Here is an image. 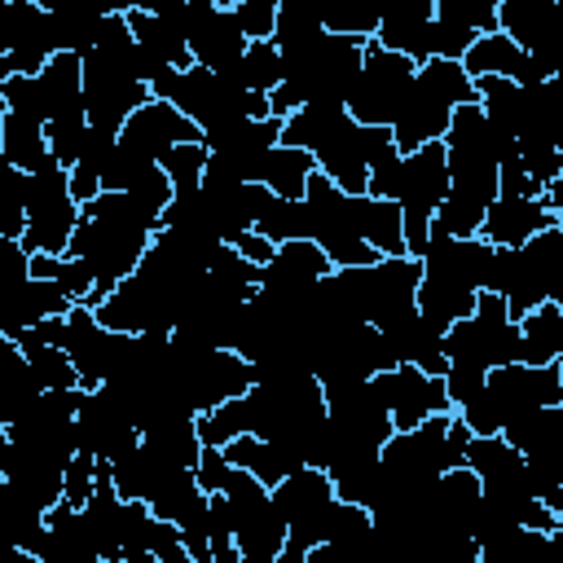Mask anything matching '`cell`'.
Wrapping results in <instances>:
<instances>
[{"mask_svg":"<svg viewBox=\"0 0 563 563\" xmlns=\"http://www.w3.org/2000/svg\"><path fill=\"white\" fill-rule=\"evenodd\" d=\"M18 352L26 356V365H31V374H35V387H40V391H70V387H79L75 365H70V356H66L62 347L18 343Z\"/></svg>","mask_w":563,"mask_h":563,"instance_id":"34","label":"cell"},{"mask_svg":"<svg viewBox=\"0 0 563 563\" xmlns=\"http://www.w3.org/2000/svg\"><path fill=\"white\" fill-rule=\"evenodd\" d=\"M158 167H163V176L172 180V194H189V189L202 185L207 145H202V141H194V145H176V150H167V154L158 158Z\"/></svg>","mask_w":563,"mask_h":563,"instance_id":"38","label":"cell"},{"mask_svg":"<svg viewBox=\"0 0 563 563\" xmlns=\"http://www.w3.org/2000/svg\"><path fill=\"white\" fill-rule=\"evenodd\" d=\"M220 79H229V84L242 88V92H260V97H268V92L282 84V57H277V48H273L268 40H251L246 53H242Z\"/></svg>","mask_w":563,"mask_h":563,"instance_id":"26","label":"cell"},{"mask_svg":"<svg viewBox=\"0 0 563 563\" xmlns=\"http://www.w3.org/2000/svg\"><path fill=\"white\" fill-rule=\"evenodd\" d=\"M268 501L277 510V519L290 528V523H303L308 515H317L321 506L334 501V488H330V475L317 471V466H299L290 471L277 488H268Z\"/></svg>","mask_w":563,"mask_h":563,"instance_id":"18","label":"cell"},{"mask_svg":"<svg viewBox=\"0 0 563 563\" xmlns=\"http://www.w3.org/2000/svg\"><path fill=\"white\" fill-rule=\"evenodd\" d=\"M31 277L62 286L75 303H84L88 290H92V277H88L84 260H70V255H31Z\"/></svg>","mask_w":563,"mask_h":563,"instance_id":"35","label":"cell"},{"mask_svg":"<svg viewBox=\"0 0 563 563\" xmlns=\"http://www.w3.org/2000/svg\"><path fill=\"white\" fill-rule=\"evenodd\" d=\"M0 158L13 163L18 172H31L48 158V145H44V123L40 119H26V114H4L0 119Z\"/></svg>","mask_w":563,"mask_h":563,"instance_id":"27","label":"cell"},{"mask_svg":"<svg viewBox=\"0 0 563 563\" xmlns=\"http://www.w3.org/2000/svg\"><path fill=\"white\" fill-rule=\"evenodd\" d=\"M413 75L418 66L400 53H387L378 40H365L361 48V75L343 101L347 119L356 128H391L396 114L405 110L409 92H413Z\"/></svg>","mask_w":563,"mask_h":563,"instance_id":"1","label":"cell"},{"mask_svg":"<svg viewBox=\"0 0 563 563\" xmlns=\"http://www.w3.org/2000/svg\"><path fill=\"white\" fill-rule=\"evenodd\" d=\"M57 347L70 356L75 378H79V391H97L110 374H119V369L128 365V347H132V339H128V334H110V330H101L97 317H92L88 308L75 303V308L62 317V339H57Z\"/></svg>","mask_w":563,"mask_h":563,"instance_id":"2","label":"cell"},{"mask_svg":"<svg viewBox=\"0 0 563 563\" xmlns=\"http://www.w3.org/2000/svg\"><path fill=\"white\" fill-rule=\"evenodd\" d=\"M194 141H202V132H198L176 106L154 101V97L119 128V150H128V154H136V158H145V163H158L167 150L194 145Z\"/></svg>","mask_w":563,"mask_h":563,"instance_id":"6","label":"cell"},{"mask_svg":"<svg viewBox=\"0 0 563 563\" xmlns=\"http://www.w3.org/2000/svg\"><path fill=\"white\" fill-rule=\"evenodd\" d=\"M427 26H431V0H391L378 4V44L387 53L409 57L413 66L427 62Z\"/></svg>","mask_w":563,"mask_h":563,"instance_id":"12","label":"cell"},{"mask_svg":"<svg viewBox=\"0 0 563 563\" xmlns=\"http://www.w3.org/2000/svg\"><path fill=\"white\" fill-rule=\"evenodd\" d=\"M413 84H418L427 97L444 101L449 110H457V106H475V84H471V75H466L457 62H440V57H427V62L418 66Z\"/></svg>","mask_w":563,"mask_h":563,"instance_id":"29","label":"cell"},{"mask_svg":"<svg viewBox=\"0 0 563 563\" xmlns=\"http://www.w3.org/2000/svg\"><path fill=\"white\" fill-rule=\"evenodd\" d=\"M35 88H40L44 123L66 119V114H84V66L75 53H53L44 62V70L35 75Z\"/></svg>","mask_w":563,"mask_h":563,"instance_id":"16","label":"cell"},{"mask_svg":"<svg viewBox=\"0 0 563 563\" xmlns=\"http://www.w3.org/2000/svg\"><path fill=\"white\" fill-rule=\"evenodd\" d=\"M475 563H550V532L510 528L493 541H479Z\"/></svg>","mask_w":563,"mask_h":563,"instance_id":"30","label":"cell"},{"mask_svg":"<svg viewBox=\"0 0 563 563\" xmlns=\"http://www.w3.org/2000/svg\"><path fill=\"white\" fill-rule=\"evenodd\" d=\"M26 44H44L48 48V31H44V4L35 0H4L0 4V57L26 48ZM53 53V48H48Z\"/></svg>","mask_w":563,"mask_h":563,"instance_id":"28","label":"cell"},{"mask_svg":"<svg viewBox=\"0 0 563 563\" xmlns=\"http://www.w3.org/2000/svg\"><path fill=\"white\" fill-rule=\"evenodd\" d=\"M136 444H141V431L101 391H84L79 413H75V453L97 457V462H114Z\"/></svg>","mask_w":563,"mask_h":563,"instance_id":"7","label":"cell"},{"mask_svg":"<svg viewBox=\"0 0 563 563\" xmlns=\"http://www.w3.org/2000/svg\"><path fill=\"white\" fill-rule=\"evenodd\" d=\"M466 444H471V431L457 418H449V431H444V444H440V475L457 471L466 462Z\"/></svg>","mask_w":563,"mask_h":563,"instance_id":"46","label":"cell"},{"mask_svg":"<svg viewBox=\"0 0 563 563\" xmlns=\"http://www.w3.org/2000/svg\"><path fill=\"white\" fill-rule=\"evenodd\" d=\"M321 31L325 35H347V40H374L378 35V4L369 0H339V4H317Z\"/></svg>","mask_w":563,"mask_h":563,"instance_id":"32","label":"cell"},{"mask_svg":"<svg viewBox=\"0 0 563 563\" xmlns=\"http://www.w3.org/2000/svg\"><path fill=\"white\" fill-rule=\"evenodd\" d=\"M84 136H88V119L84 114H66V119H48L44 123V145H48V158L57 167H75L79 150H84Z\"/></svg>","mask_w":563,"mask_h":563,"instance_id":"37","label":"cell"},{"mask_svg":"<svg viewBox=\"0 0 563 563\" xmlns=\"http://www.w3.org/2000/svg\"><path fill=\"white\" fill-rule=\"evenodd\" d=\"M229 471H233V466L224 462V453L202 444V453H198V462H194V484H198L202 493H220L224 479H229Z\"/></svg>","mask_w":563,"mask_h":563,"instance_id":"44","label":"cell"},{"mask_svg":"<svg viewBox=\"0 0 563 563\" xmlns=\"http://www.w3.org/2000/svg\"><path fill=\"white\" fill-rule=\"evenodd\" d=\"M431 18L453 22L471 35H493L497 31V0H431Z\"/></svg>","mask_w":563,"mask_h":563,"instance_id":"36","label":"cell"},{"mask_svg":"<svg viewBox=\"0 0 563 563\" xmlns=\"http://www.w3.org/2000/svg\"><path fill=\"white\" fill-rule=\"evenodd\" d=\"M92 488H97V457L75 453V457L66 462V471H62V501L79 510V506L92 497Z\"/></svg>","mask_w":563,"mask_h":563,"instance_id":"42","label":"cell"},{"mask_svg":"<svg viewBox=\"0 0 563 563\" xmlns=\"http://www.w3.org/2000/svg\"><path fill=\"white\" fill-rule=\"evenodd\" d=\"M128 198H136L145 211L163 216V207L172 202V180L163 176V167H158V163H145V167L132 176V185H128Z\"/></svg>","mask_w":563,"mask_h":563,"instance_id":"41","label":"cell"},{"mask_svg":"<svg viewBox=\"0 0 563 563\" xmlns=\"http://www.w3.org/2000/svg\"><path fill=\"white\" fill-rule=\"evenodd\" d=\"M554 224H563V220L554 211H545L541 198H497L484 211L479 238L488 246H523L528 238H537L541 229H554Z\"/></svg>","mask_w":563,"mask_h":563,"instance_id":"11","label":"cell"},{"mask_svg":"<svg viewBox=\"0 0 563 563\" xmlns=\"http://www.w3.org/2000/svg\"><path fill=\"white\" fill-rule=\"evenodd\" d=\"M462 466L479 479V488L523 479V453H515L501 435H471V444H466V462H462Z\"/></svg>","mask_w":563,"mask_h":563,"instance_id":"24","label":"cell"},{"mask_svg":"<svg viewBox=\"0 0 563 563\" xmlns=\"http://www.w3.org/2000/svg\"><path fill=\"white\" fill-rule=\"evenodd\" d=\"M515 325H519V365L563 361V303H537Z\"/></svg>","mask_w":563,"mask_h":563,"instance_id":"21","label":"cell"},{"mask_svg":"<svg viewBox=\"0 0 563 563\" xmlns=\"http://www.w3.org/2000/svg\"><path fill=\"white\" fill-rule=\"evenodd\" d=\"M352 207H356V238H361L378 260H400V255H405V229H400L396 202L352 198ZM405 260H409V255H405Z\"/></svg>","mask_w":563,"mask_h":563,"instance_id":"23","label":"cell"},{"mask_svg":"<svg viewBox=\"0 0 563 563\" xmlns=\"http://www.w3.org/2000/svg\"><path fill=\"white\" fill-rule=\"evenodd\" d=\"M484 378H488V374H479V369L449 365V369H444V378H440V383H444V396H449V409H462V405L484 387Z\"/></svg>","mask_w":563,"mask_h":563,"instance_id":"43","label":"cell"},{"mask_svg":"<svg viewBox=\"0 0 563 563\" xmlns=\"http://www.w3.org/2000/svg\"><path fill=\"white\" fill-rule=\"evenodd\" d=\"M317 172L312 154L303 150H290V145H273L268 154L255 158L251 167V185H264L273 198L282 202H303V189H308V176Z\"/></svg>","mask_w":563,"mask_h":563,"instance_id":"17","label":"cell"},{"mask_svg":"<svg viewBox=\"0 0 563 563\" xmlns=\"http://www.w3.org/2000/svg\"><path fill=\"white\" fill-rule=\"evenodd\" d=\"M497 31L519 48L559 70V9L550 0H497Z\"/></svg>","mask_w":563,"mask_h":563,"instance_id":"8","label":"cell"},{"mask_svg":"<svg viewBox=\"0 0 563 563\" xmlns=\"http://www.w3.org/2000/svg\"><path fill=\"white\" fill-rule=\"evenodd\" d=\"M325 31H321V18H317V4H308V0H286V4H277V22H273V48H277V57H299V53H308L317 40H321Z\"/></svg>","mask_w":563,"mask_h":563,"instance_id":"25","label":"cell"},{"mask_svg":"<svg viewBox=\"0 0 563 563\" xmlns=\"http://www.w3.org/2000/svg\"><path fill=\"white\" fill-rule=\"evenodd\" d=\"M141 440H145L154 453H163L167 462L185 466V471H194V462H198V453H202V440H198L194 418H163V422H154L150 431H141Z\"/></svg>","mask_w":563,"mask_h":563,"instance_id":"31","label":"cell"},{"mask_svg":"<svg viewBox=\"0 0 563 563\" xmlns=\"http://www.w3.org/2000/svg\"><path fill=\"white\" fill-rule=\"evenodd\" d=\"M0 4H4V0H0Z\"/></svg>","mask_w":563,"mask_h":563,"instance_id":"49","label":"cell"},{"mask_svg":"<svg viewBox=\"0 0 563 563\" xmlns=\"http://www.w3.org/2000/svg\"><path fill=\"white\" fill-rule=\"evenodd\" d=\"M22 277H31V255L22 251V242L0 238V290L13 286V282H22Z\"/></svg>","mask_w":563,"mask_h":563,"instance_id":"45","label":"cell"},{"mask_svg":"<svg viewBox=\"0 0 563 563\" xmlns=\"http://www.w3.org/2000/svg\"><path fill=\"white\" fill-rule=\"evenodd\" d=\"M110 466V484H114V493L123 497V501H154V493L176 475V471H185V466H176V462H167L163 453H154L145 440L136 444V449H128L123 457H114V462H106Z\"/></svg>","mask_w":563,"mask_h":563,"instance_id":"13","label":"cell"},{"mask_svg":"<svg viewBox=\"0 0 563 563\" xmlns=\"http://www.w3.org/2000/svg\"><path fill=\"white\" fill-rule=\"evenodd\" d=\"M475 295L453 268H431V264H418V290H413V312L435 330L444 334L453 321L471 317L475 308Z\"/></svg>","mask_w":563,"mask_h":563,"instance_id":"9","label":"cell"},{"mask_svg":"<svg viewBox=\"0 0 563 563\" xmlns=\"http://www.w3.org/2000/svg\"><path fill=\"white\" fill-rule=\"evenodd\" d=\"M369 387L383 400V409L391 418V431H413L422 418L453 413L449 409V396H444V383L440 378H427L413 365H391L387 374H374Z\"/></svg>","mask_w":563,"mask_h":563,"instance_id":"3","label":"cell"},{"mask_svg":"<svg viewBox=\"0 0 563 563\" xmlns=\"http://www.w3.org/2000/svg\"><path fill=\"white\" fill-rule=\"evenodd\" d=\"M194 427H198V440H202L207 449H224L229 440L251 435V405H246V396L224 400V405H216V409L198 413V418H194Z\"/></svg>","mask_w":563,"mask_h":563,"instance_id":"33","label":"cell"},{"mask_svg":"<svg viewBox=\"0 0 563 563\" xmlns=\"http://www.w3.org/2000/svg\"><path fill=\"white\" fill-rule=\"evenodd\" d=\"M378 334L387 339V347H391V361H396V365H413V369H422L427 378H444L449 361H444L440 334H435L418 312H409V317L391 321V325H387V330H378Z\"/></svg>","mask_w":563,"mask_h":563,"instance_id":"14","label":"cell"},{"mask_svg":"<svg viewBox=\"0 0 563 563\" xmlns=\"http://www.w3.org/2000/svg\"><path fill=\"white\" fill-rule=\"evenodd\" d=\"M233 18V26L242 31V40H273V22H277V0H220Z\"/></svg>","mask_w":563,"mask_h":563,"instance_id":"39","label":"cell"},{"mask_svg":"<svg viewBox=\"0 0 563 563\" xmlns=\"http://www.w3.org/2000/svg\"><path fill=\"white\" fill-rule=\"evenodd\" d=\"M220 453H224V462H229L233 471H246V475H251V479H260L264 488H277L290 471H299V466H303L290 449L268 444V440H260V435H238V440H229Z\"/></svg>","mask_w":563,"mask_h":563,"instance_id":"20","label":"cell"},{"mask_svg":"<svg viewBox=\"0 0 563 563\" xmlns=\"http://www.w3.org/2000/svg\"><path fill=\"white\" fill-rule=\"evenodd\" d=\"M123 18H128V31H132V44H136L150 62H158V66H167V70H189V66H194L189 44H185V35H180L172 22H163V18L150 13L145 4H128Z\"/></svg>","mask_w":563,"mask_h":563,"instance_id":"15","label":"cell"},{"mask_svg":"<svg viewBox=\"0 0 563 563\" xmlns=\"http://www.w3.org/2000/svg\"><path fill=\"white\" fill-rule=\"evenodd\" d=\"M185 44H189L194 66H202L211 75H224L246 53L242 31L233 26V18L220 0H185Z\"/></svg>","mask_w":563,"mask_h":563,"instance_id":"4","label":"cell"},{"mask_svg":"<svg viewBox=\"0 0 563 563\" xmlns=\"http://www.w3.org/2000/svg\"><path fill=\"white\" fill-rule=\"evenodd\" d=\"M101 18H106L101 9H84V4H44L48 48L84 57L97 44V35H101Z\"/></svg>","mask_w":563,"mask_h":563,"instance_id":"22","label":"cell"},{"mask_svg":"<svg viewBox=\"0 0 563 563\" xmlns=\"http://www.w3.org/2000/svg\"><path fill=\"white\" fill-rule=\"evenodd\" d=\"M75 308V299L53 286V282H35V277H22L13 286L0 290V334L4 339H18L22 330L48 321V317H66Z\"/></svg>","mask_w":563,"mask_h":563,"instance_id":"10","label":"cell"},{"mask_svg":"<svg viewBox=\"0 0 563 563\" xmlns=\"http://www.w3.org/2000/svg\"><path fill=\"white\" fill-rule=\"evenodd\" d=\"M519 163H523V172L537 180V189H545L550 180L563 176V145H550V141H523V145H519Z\"/></svg>","mask_w":563,"mask_h":563,"instance_id":"40","label":"cell"},{"mask_svg":"<svg viewBox=\"0 0 563 563\" xmlns=\"http://www.w3.org/2000/svg\"><path fill=\"white\" fill-rule=\"evenodd\" d=\"M233 251H238V255H242L246 264H255V268H264V264L273 260V251H277V246H273V242H268L264 233H255V229H246V233H242V238L233 242Z\"/></svg>","mask_w":563,"mask_h":563,"instance_id":"47","label":"cell"},{"mask_svg":"<svg viewBox=\"0 0 563 563\" xmlns=\"http://www.w3.org/2000/svg\"><path fill=\"white\" fill-rule=\"evenodd\" d=\"M0 119H4V79H0Z\"/></svg>","mask_w":563,"mask_h":563,"instance_id":"48","label":"cell"},{"mask_svg":"<svg viewBox=\"0 0 563 563\" xmlns=\"http://www.w3.org/2000/svg\"><path fill=\"white\" fill-rule=\"evenodd\" d=\"M501 440L523 457H563V405L515 413L501 427Z\"/></svg>","mask_w":563,"mask_h":563,"instance_id":"19","label":"cell"},{"mask_svg":"<svg viewBox=\"0 0 563 563\" xmlns=\"http://www.w3.org/2000/svg\"><path fill=\"white\" fill-rule=\"evenodd\" d=\"M488 396L506 413V422L523 409H554L563 405V361L554 365H501L484 378Z\"/></svg>","mask_w":563,"mask_h":563,"instance_id":"5","label":"cell"}]
</instances>
